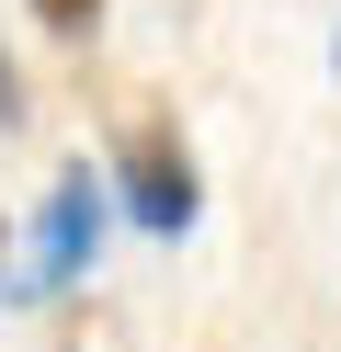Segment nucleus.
I'll list each match as a JSON object with an SVG mask.
<instances>
[{
	"label": "nucleus",
	"instance_id": "1",
	"mask_svg": "<svg viewBox=\"0 0 341 352\" xmlns=\"http://www.w3.org/2000/svg\"><path fill=\"white\" fill-rule=\"evenodd\" d=\"M103 193H114L148 239H182V228L205 216V170H194V148H182V125H171V114H136L125 137H114Z\"/></svg>",
	"mask_w": 341,
	"mask_h": 352
},
{
	"label": "nucleus",
	"instance_id": "2",
	"mask_svg": "<svg viewBox=\"0 0 341 352\" xmlns=\"http://www.w3.org/2000/svg\"><path fill=\"white\" fill-rule=\"evenodd\" d=\"M103 228H114V193H103V170H80L68 160L57 182H45V205H34V261H23V284H0L12 307H45V296H68V284L103 261Z\"/></svg>",
	"mask_w": 341,
	"mask_h": 352
},
{
	"label": "nucleus",
	"instance_id": "3",
	"mask_svg": "<svg viewBox=\"0 0 341 352\" xmlns=\"http://www.w3.org/2000/svg\"><path fill=\"white\" fill-rule=\"evenodd\" d=\"M34 23L68 34V46H91V34H103V0H34Z\"/></svg>",
	"mask_w": 341,
	"mask_h": 352
},
{
	"label": "nucleus",
	"instance_id": "4",
	"mask_svg": "<svg viewBox=\"0 0 341 352\" xmlns=\"http://www.w3.org/2000/svg\"><path fill=\"white\" fill-rule=\"evenodd\" d=\"M23 114V80H12V57H0V125H12Z\"/></svg>",
	"mask_w": 341,
	"mask_h": 352
},
{
	"label": "nucleus",
	"instance_id": "5",
	"mask_svg": "<svg viewBox=\"0 0 341 352\" xmlns=\"http://www.w3.org/2000/svg\"><path fill=\"white\" fill-rule=\"evenodd\" d=\"M0 261H12V228H0Z\"/></svg>",
	"mask_w": 341,
	"mask_h": 352
},
{
	"label": "nucleus",
	"instance_id": "6",
	"mask_svg": "<svg viewBox=\"0 0 341 352\" xmlns=\"http://www.w3.org/2000/svg\"><path fill=\"white\" fill-rule=\"evenodd\" d=\"M330 69H341V34H330Z\"/></svg>",
	"mask_w": 341,
	"mask_h": 352
}]
</instances>
